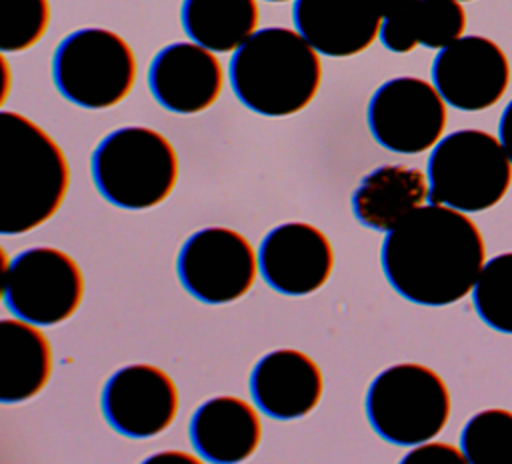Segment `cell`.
Here are the masks:
<instances>
[{
  "mask_svg": "<svg viewBox=\"0 0 512 464\" xmlns=\"http://www.w3.org/2000/svg\"><path fill=\"white\" fill-rule=\"evenodd\" d=\"M190 442L206 462L232 464L250 458L262 440L256 408L238 396H214L202 402L188 424Z\"/></svg>",
  "mask_w": 512,
  "mask_h": 464,
  "instance_id": "17",
  "label": "cell"
},
{
  "mask_svg": "<svg viewBox=\"0 0 512 464\" xmlns=\"http://www.w3.org/2000/svg\"><path fill=\"white\" fill-rule=\"evenodd\" d=\"M322 392V370L302 350H272L254 364L250 374L256 408L274 420H296L310 414L320 404Z\"/></svg>",
  "mask_w": 512,
  "mask_h": 464,
  "instance_id": "16",
  "label": "cell"
},
{
  "mask_svg": "<svg viewBox=\"0 0 512 464\" xmlns=\"http://www.w3.org/2000/svg\"><path fill=\"white\" fill-rule=\"evenodd\" d=\"M180 18L190 40L234 52L258 30L260 8L256 0H184Z\"/></svg>",
  "mask_w": 512,
  "mask_h": 464,
  "instance_id": "20",
  "label": "cell"
},
{
  "mask_svg": "<svg viewBox=\"0 0 512 464\" xmlns=\"http://www.w3.org/2000/svg\"><path fill=\"white\" fill-rule=\"evenodd\" d=\"M258 270V256L246 236L224 226L190 234L176 260L184 290L206 304L240 300L252 288Z\"/></svg>",
  "mask_w": 512,
  "mask_h": 464,
  "instance_id": "9",
  "label": "cell"
},
{
  "mask_svg": "<svg viewBox=\"0 0 512 464\" xmlns=\"http://www.w3.org/2000/svg\"><path fill=\"white\" fill-rule=\"evenodd\" d=\"M464 450L446 442H422L416 444L404 458L402 464H466Z\"/></svg>",
  "mask_w": 512,
  "mask_h": 464,
  "instance_id": "26",
  "label": "cell"
},
{
  "mask_svg": "<svg viewBox=\"0 0 512 464\" xmlns=\"http://www.w3.org/2000/svg\"><path fill=\"white\" fill-rule=\"evenodd\" d=\"M154 100L174 114L208 110L224 86L218 56L198 42H174L156 52L148 68Z\"/></svg>",
  "mask_w": 512,
  "mask_h": 464,
  "instance_id": "14",
  "label": "cell"
},
{
  "mask_svg": "<svg viewBox=\"0 0 512 464\" xmlns=\"http://www.w3.org/2000/svg\"><path fill=\"white\" fill-rule=\"evenodd\" d=\"M428 176L410 166L388 164L368 172L352 194L356 220L372 230L388 232L428 198Z\"/></svg>",
  "mask_w": 512,
  "mask_h": 464,
  "instance_id": "19",
  "label": "cell"
},
{
  "mask_svg": "<svg viewBox=\"0 0 512 464\" xmlns=\"http://www.w3.org/2000/svg\"><path fill=\"white\" fill-rule=\"evenodd\" d=\"M374 140L390 152L420 154L444 134L448 112L438 88L416 76H398L376 88L366 110Z\"/></svg>",
  "mask_w": 512,
  "mask_h": 464,
  "instance_id": "10",
  "label": "cell"
},
{
  "mask_svg": "<svg viewBox=\"0 0 512 464\" xmlns=\"http://www.w3.org/2000/svg\"><path fill=\"white\" fill-rule=\"evenodd\" d=\"M512 182V160L490 132L456 130L432 148L428 158V198L462 212L496 206Z\"/></svg>",
  "mask_w": 512,
  "mask_h": 464,
  "instance_id": "5",
  "label": "cell"
},
{
  "mask_svg": "<svg viewBox=\"0 0 512 464\" xmlns=\"http://www.w3.org/2000/svg\"><path fill=\"white\" fill-rule=\"evenodd\" d=\"M136 76L132 46L108 28L74 30L54 50V84L80 108L104 110L120 104L132 92Z\"/></svg>",
  "mask_w": 512,
  "mask_h": 464,
  "instance_id": "7",
  "label": "cell"
},
{
  "mask_svg": "<svg viewBox=\"0 0 512 464\" xmlns=\"http://www.w3.org/2000/svg\"><path fill=\"white\" fill-rule=\"evenodd\" d=\"M90 172L104 200L126 210L162 204L178 182V154L154 128L124 126L106 134L90 156Z\"/></svg>",
  "mask_w": 512,
  "mask_h": 464,
  "instance_id": "4",
  "label": "cell"
},
{
  "mask_svg": "<svg viewBox=\"0 0 512 464\" xmlns=\"http://www.w3.org/2000/svg\"><path fill=\"white\" fill-rule=\"evenodd\" d=\"M296 30L322 54L348 58L380 36V0H294Z\"/></svg>",
  "mask_w": 512,
  "mask_h": 464,
  "instance_id": "15",
  "label": "cell"
},
{
  "mask_svg": "<svg viewBox=\"0 0 512 464\" xmlns=\"http://www.w3.org/2000/svg\"><path fill=\"white\" fill-rule=\"evenodd\" d=\"M498 136H500V142H502L504 150L508 152V156L512 160V100L508 102V106L504 108V112L500 116Z\"/></svg>",
  "mask_w": 512,
  "mask_h": 464,
  "instance_id": "28",
  "label": "cell"
},
{
  "mask_svg": "<svg viewBox=\"0 0 512 464\" xmlns=\"http://www.w3.org/2000/svg\"><path fill=\"white\" fill-rule=\"evenodd\" d=\"M176 382L154 364H128L116 370L102 390L106 422L122 436L142 440L168 430L178 416Z\"/></svg>",
  "mask_w": 512,
  "mask_h": 464,
  "instance_id": "11",
  "label": "cell"
},
{
  "mask_svg": "<svg viewBox=\"0 0 512 464\" xmlns=\"http://www.w3.org/2000/svg\"><path fill=\"white\" fill-rule=\"evenodd\" d=\"M460 2H470V0H460Z\"/></svg>",
  "mask_w": 512,
  "mask_h": 464,
  "instance_id": "30",
  "label": "cell"
},
{
  "mask_svg": "<svg viewBox=\"0 0 512 464\" xmlns=\"http://www.w3.org/2000/svg\"><path fill=\"white\" fill-rule=\"evenodd\" d=\"M388 284L422 306H448L476 286L486 264L480 228L462 210L418 206L388 230L380 248Z\"/></svg>",
  "mask_w": 512,
  "mask_h": 464,
  "instance_id": "1",
  "label": "cell"
},
{
  "mask_svg": "<svg viewBox=\"0 0 512 464\" xmlns=\"http://www.w3.org/2000/svg\"><path fill=\"white\" fill-rule=\"evenodd\" d=\"M466 12L460 0H420L418 42L432 50H442L462 38Z\"/></svg>",
  "mask_w": 512,
  "mask_h": 464,
  "instance_id": "24",
  "label": "cell"
},
{
  "mask_svg": "<svg viewBox=\"0 0 512 464\" xmlns=\"http://www.w3.org/2000/svg\"><path fill=\"white\" fill-rule=\"evenodd\" d=\"M266 2H290V0H266Z\"/></svg>",
  "mask_w": 512,
  "mask_h": 464,
  "instance_id": "29",
  "label": "cell"
},
{
  "mask_svg": "<svg viewBox=\"0 0 512 464\" xmlns=\"http://www.w3.org/2000/svg\"><path fill=\"white\" fill-rule=\"evenodd\" d=\"M70 186L58 142L24 114L0 112V234H24L48 222Z\"/></svg>",
  "mask_w": 512,
  "mask_h": 464,
  "instance_id": "2",
  "label": "cell"
},
{
  "mask_svg": "<svg viewBox=\"0 0 512 464\" xmlns=\"http://www.w3.org/2000/svg\"><path fill=\"white\" fill-rule=\"evenodd\" d=\"M52 344L22 318L0 320V402L18 404L40 394L52 376Z\"/></svg>",
  "mask_w": 512,
  "mask_h": 464,
  "instance_id": "18",
  "label": "cell"
},
{
  "mask_svg": "<svg viewBox=\"0 0 512 464\" xmlns=\"http://www.w3.org/2000/svg\"><path fill=\"white\" fill-rule=\"evenodd\" d=\"M420 0H380V42L396 54L412 52L418 42Z\"/></svg>",
  "mask_w": 512,
  "mask_h": 464,
  "instance_id": "25",
  "label": "cell"
},
{
  "mask_svg": "<svg viewBox=\"0 0 512 464\" xmlns=\"http://www.w3.org/2000/svg\"><path fill=\"white\" fill-rule=\"evenodd\" d=\"M460 446L472 464H512V412L488 408L474 414L460 434Z\"/></svg>",
  "mask_w": 512,
  "mask_h": 464,
  "instance_id": "21",
  "label": "cell"
},
{
  "mask_svg": "<svg viewBox=\"0 0 512 464\" xmlns=\"http://www.w3.org/2000/svg\"><path fill=\"white\" fill-rule=\"evenodd\" d=\"M472 300L490 328L512 334V252L498 254L484 264Z\"/></svg>",
  "mask_w": 512,
  "mask_h": 464,
  "instance_id": "22",
  "label": "cell"
},
{
  "mask_svg": "<svg viewBox=\"0 0 512 464\" xmlns=\"http://www.w3.org/2000/svg\"><path fill=\"white\" fill-rule=\"evenodd\" d=\"M230 86L248 110L262 116H292L320 90V52L284 26L256 30L230 58Z\"/></svg>",
  "mask_w": 512,
  "mask_h": 464,
  "instance_id": "3",
  "label": "cell"
},
{
  "mask_svg": "<svg viewBox=\"0 0 512 464\" xmlns=\"http://www.w3.org/2000/svg\"><path fill=\"white\" fill-rule=\"evenodd\" d=\"M144 462L146 464H180V462H184V464H198L200 458L192 456L188 452H182V450H164V452L152 454Z\"/></svg>",
  "mask_w": 512,
  "mask_h": 464,
  "instance_id": "27",
  "label": "cell"
},
{
  "mask_svg": "<svg viewBox=\"0 0 512 464\" xmlns=\"http://www.w3.org/2000/svg\"><path fill=\"white\" fill-rule=\"evenodd\" d=\"M4 304L18 318L56 326L76 314L84 300V276L66 252L34 246L16 254L0 282Z\"/></svg>",
  "mask_w": 512,
  "mask_h": 464,
  "instance_id": "8",
  "label": "cell"
},
{
  "mask_svg": "<svg viewBox=\"0 0 512 464\" xmlns=\"http://www.w3.org/2000/svg\"><path fill=\"white\" fill-rule=\"evenodd\" d=\"M264 282L284 296H308L320 290L334 268L328 236L308 222L272 228L258 248Z\"/></svg>",
  "mask_w": 512,
  "mask_h": 464,
  "instance_id": "13",
  "label": "cell"
},
{
  "mask_svg": "<svg viewBox=\"0 0 512 464\" xmlns=\"http://www.w3.org/2000/svg\"><path fill=\"white\" fill-rule=\"evenodd\" d=\"M450 390L442 376L416 362L382 370L366 392V418L386 442L416 446L436 438L450 418Z\"/></svg>",
  "mask_w": 512,
  "mask_h": 464,
  "instance_id": "6",
  "label": "cell"
},
{
  "mask_svg": "<svg viewBox=\"0 0 512 464\" xmlns=\"http://www.w3.org/2000/svg\"><path fill=\"white\" fill-rule=\"evenodd\" d=\"M50 16V0H0V50L24 52L38 44Z\"/></svg>",
  "mask_w": 512,
  "mask_h": 464,
  "instance_id": "23",
  "label": "cell"
},
{
  "mask_svg": "<svg viewBox=\"0 0 512 464\" xmlns=\"http://www.w3.org/2000/svg\"><path fill=\"white\" fill-rule=\"evenodd\" d=\"M432 82L446 104L478 112L504 96L510 84V64L494 40L462 36L436 54Z\"/></svg>",
  "mask_w": 512,
  "mask_h": 464,
  "instance_id": "12",
  "label": "cell"
}]
</instances>
